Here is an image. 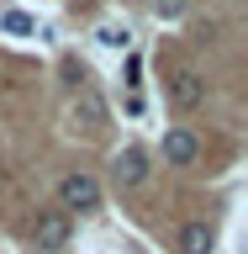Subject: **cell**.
<instances>
[{
  "mask_svg": "<svg viewBox=\"0 0 248 254\" xmlns=\"http://www.w3.org/2000/svg\"><path fill=\"white\" fill-rule=\"evenodd\" d=\"M100 206V180L85 170H69L58 180V212H95Z\"/></svg>",
  "mask_w": 248,
  "mask_h": 254,
  "instance_id": "6da1fadb",
  "label": "cell"
},
{
  "mask_svg": "<svg viewBox=\"0 0 248 254\" xmlns=\"http://www.w3.org/2000/svg\"><path fill=\"white\" fill-rule=\"evenodd\" d=\"M69 244V212H43L32 222V249L37 254H58Z\"/></svg>",
  "mask_w": 248,
  "mask_h": 254,
  "instance_id": "7a4b0ae2",
  "label": "cell"
},
{
  "mask_svg": "<svg viewBox=\"0 0 248 254\" xmlns=\"http://www.w3.org/2000/svg\"><path fill=\"white\" fill-rule=\"evenodd\" d=\"M169 101H174L180 111H196V106L206 101V79L196 74V69H180V74L169 79Z\"/></svg>",
  "mask_w": 248,
  "mask_h": 254,
  "instance_id": "3957f363",
  "label": "cell"
},
{
  "mask_svg": "<svg viewBox=\"0 0 248 254\" xmlns=\"http://www.w3.org/2000/svg\"><path fill=\"white\" fill-rule=\"evenodd\" d=\"M111 175H116V186H143L148 180V154L143 148H122L111 159Z\"/></svg>",
  "mask_w": 248,
  "mask_h": 254,
  "instance_id": "277c9868",
  "label": "cell"
},
{
  "mask_svg": "<svg viewBox=\"0 0 248 254\" xmlns=\"http://www.w3.org/2000/svg\"><path fill=\"white\" fill-rule=\"evenodd\" d=\"M196 154H201L196 132H185V127H169L164 132V164H196Z\"/></svg>",
  "mask_w": 248,
  "mask_h": 254,
  "instance_id": "5b68a950",
  "label": "cell"
},
{
  "mask_svg": "<svg viewBox=\"0 0 248 254\" xmlns=\"http://www.w3.org/2000/svg\"><path fill=\"white\" fill-rule=\"evenodd\" d=\"M217 249V233L206 228V222H190V228H180V254H211Z\"/></svg>",
  "mask_w": 248,
  "mask_h": 254,
  "instance_id": "8992f818",
  "label": "cell"
},
{
  "mask_svg": "<svg viewBox=\"0 0 248 254\" xmlns=\"http://www.w3.org/2000/svg\"><path fill=\"white\" fill-rule=\"evenodd\" d=\"M74 122H106V101H100V95H95V90H79L74 95Z\"/></svg>",
  "mask_w": 248,
  "mask_h": 254,
  "instance_id": "52a82bcc",
  "label": "cell"
},
{
  "mask_svg": "<svg viewBox=\"0 0 248 254\" xmlns=\"http://www.w3.org/2000/svg\"><path fill=\"white\" fill-rule=\"evenodd\" d=\"M153 11H158V21H180L190 11V0H153Z\"/></svg>",
  "mask_w": 248,
  "mask_h": 254,
  "instance_id": "ba28073f",
  "label": "cell"
},
{
  "mask_svg": "<svg viewBox=\"0 0 248 254\" xmlns=\"http://www.w3.org/2000/svg\"><path fill=\"white\" fill-rule=\"evenodd\" d=\"M100 43L106 48H132V32L127 27H100Z\"/></svg>",
  "mask_w": 248,
  "mask_h": 254,
  "instance_id": "9c48e42d",
  "label": "cell"
},
{
  "mask_svg": "<svg viewBox=\"0 0 248 254\" xmlns=\"http://www.w3.org/2000/svg\"><path fill=\"white\" fill-rule=\"evenodd\" d=\"M5 32H32V21L21 11H11V16H5Z\"/></svg>",
  "mask_w": 248,
  "mask_h": 254,
  "instance_id": "30bf717a",
  "label": "cell"
},
{
  "mask_svg": "<svg viewBox=\"0 0 248 254\" xmlns=\"http://www.w3.org/2000/svg\"><path fill=\"white\" fill-rule=\"evenodd\" d=\"M79 5H90V0H79Z\"/></svg>",
  "mask_w": 248,
  "mask_h": 254,
  "instance_id": "8fae6325",
  "label": "cell"
}]
</instances>
